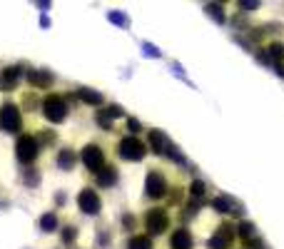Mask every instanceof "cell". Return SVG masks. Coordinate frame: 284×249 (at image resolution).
Here are the masks:
<instances>
[{"mask_svg": "<svg viewBox=\"0 0 284 249\" xmlns=\"http://www.w3.org/2000/svg\"><path fill=\"white\" fill-rule=\"evenodd\" d=\"M43 115H45V120L48 122H55V124H60L65 117H67V102H65V97L63 95H48L45 100H43Z\"/></svg>", "mask_w": 284, "mask_h": 249, "instance_id": "6da1fadb", "label": "cell"}, {"mask_svg": "<svg viewBox=\"0 0 284 249\" xmlns=\"http://www.w3.org/2000/svg\"><path fill=\"white\" fill-rule=\"evenodd\" d=\"M0 130H3V132H20L23 130L20 110L13 102H5L3 107H0Z\"/></svg>", "mask_w": 284, "mask_h": 249, "instance_id": "7a4b0ae2", "label": "cell"}, {"mask_svg": "<svg viewBox=\"0 0 284 249\" xmlns=\"http://www.w3.org/2000/svg\"><path fill=\"white\" fill-rule=\"evenodd\" d=\"M145 152H147V147L137 140V137H123L120 140V145H117V155L123 157V159H127V162H140L142 157H145Z\"/></svg>", "mask_w": 284, "mask_h": 249, "instance_id": "3957f363", "label": "cell"}, {"mask_svg": "<svg viewBox=\"0 0 284 249\" xmlns=\"http://www.w3.org/2000/svg\"><path fill=\"white\" fill-rule=\"evenodd\" d=\"M15 155H18V159H20L23 164L35 162V157L40 155V145H37V140H35L32 135H20L18 142H15Z\"/></svg>", "mask_w": 284, "mask_h": 249, "instance_id": "277c9868", "label": "cell"}, {"mask_svg": "<svg viewBox=\"0 0 284 249\" xmlns=\"http://www.w3.org/2000/svg\"><path fill=\"white\" fill-rule=\"evenodd\" d=\"M145 227L150 234H162L167 227H170V215L167 210H162V207H152V210H147L145 215Z\"/></svg>", "mask_w": 284, "mask_h": 249, "instance_id": "5b68a950", "label": "cell"}, {"mask_svg": "<svg viewBox=\"0 0 284 249\" xmlns=\"http://www.w3.org/2000/svg\"><path fill=\"white\" fill-rule=\"evenodd\" d=\"M145 194L150 199H159L167 194V180L159 170H150L147 172V180H145Z\"/></svg>", "mask_w": 284, "mask_h": 249, "instance_id": "8992f818", "label": "cell"}, {"mask_svg": "<svg viewBox=\"0 0 284 249\" xmlns=\"http://www.w3.org/2000/svg\"><path fill=\"white\" fill-rule=\"evenodd\" d=\"M77 207H80V210H83L85 215H97V212L102 210V199L97 197L95 189L85 187L83 192L77 194Z\"/></svg>", "mask_w": 284, "mask_h": 249, "instance_id": "52a82bcc", "label": "cell"}, {"mask_svg": "<svg viewBox=\"0 0 284 249\" xmlns=\"http://www.w3.org/2000/svg\"><path fill=\"white\" fill-rule=\"evenodd\" d=\"M83 162H85V167L93 170V172H100L105 167V152L100 145H85L83 147Z\"/></svg>", "mask_w": 284, "mask_h": 249, "instance_id": "ba28073f", "label": "cell"}, {"mask_svg": "<svg viewBox=\"0 0 284 249\" xmlns=\"http://www.w3.org/2000/svg\"><path fill=\"white\" fill-rule=\"evenodd\" d=\"M234 237H237L234 224H222V227L215 232V237L210 239V249H229L232 242H234Z\"/></svg>", "mask_w": 284, "mask_h": 249, "instance_id": "9c48e42d", "label": "cell"}, {"mask_svg": "<svg viewBox=\"0 0 284 249\" xmlns=\"http://www.w3.org/2000/svg\"><path fill=\"white\" fill-rule=\"evenodd\" d=\"M25 80L30 82V85L35 90H48L53 85V75L48 70H28L25 72Z\"/></svg>", "mask_w": 284, "mask_h": 249, "instance_id": "30bf717a", "label": "cell"}, {"mask_svg": "<svg viewBox=\"0 0 284 249\" xmlns=\"http://www.w3.org/2000/svg\"><path fill=\"white\" fill-rule=\"evenodd\" d=\"M170 247L172 249H192V234H189V229H185V227L175 229L172 237H170Z\"/></svg>", "mask_w": 284, "mask_h": 249, "instance_id": "8fae6325", "label": "cell"}, {"mask_svg": "<svg viewBox=\"0 0 284 249\" xmlns=\"http://www.w3.org/2000/svg\"><path fill=\"white\" fill-rule=\"evenodd\" d=\"M147 142H150L152 152H157V155H165V152H167V147H170L167 137L162 135L159 130H150V132H147Z\"/></svg>", "mask_w": 284, "mask_h": 249, "instance_id": "7c38bea8", "label": "cell"}, {"mask_svg": "<svg viewBox=\"0 0 284 249\" xmlns=\"http://www.w3.org/2000/svg\"><path fill=\"white\" fill-rule=\"evenodd\" d=\"M20 75H23V67H18V65L5 67V70H3V82H0V88H5V90H15Z\"/></svg>", "mask_w": 284, "mask_h": 249, "instance_id": "4fadbf2b", "label": "cell"}, {"mask_svg": "<svg viewBox=\"0 0 284 249\" xmlns=\"http://www.w3.org/2000/svg\"><path fill=\"white\" fill-rule=\"evenodd\" d=\"M95 180H97L100 187H112L117 182V170L112 167V164H105L100 172H95Z\"/></svg>", "mask_w": 284, "mask_h": 249, "instance_id": "5bb4252c", "label": "cell"}, {"mask_svg": "<svg viewBox=\"0 0 284 249\" xmlns=\"http://www.w3.org/2000/svg\"><path fill=\"white\" fill-rule=\"evenodd\" d=\"M77 97L83 100L85 105H93V107L102 105V95L95 93V90H90V88H80V90H77Z\"/></svg>", "mask_w": 284, "mask_h": 249, "instance_id": "9a60e30c", "label": "cell"}, {"mask_svg": "<svg viewBox=\"0 0 284 249\" xmlns=\"http://www.w3.org/2000/svg\"><path fill=\"white\" fill-rule=\"evenodd\" d=\"M75 162H77V155L72 150H60V155H58V167L60 170H72Z\"/></svg>", "mask_w": 284, "mask_h": 249, "instance_id": "2e32d148", "label": "cell"}, {"mask_svg": "<svg viewBox=\"0 0 284 249\" xmlns=\"http://www.w3.org/2000/svg\"><path fill=\"white\" fill-rule=\"evenodd\" d=\"M127 249H152V239L147 234H135L127 242Z\"/></svg>", "mask_w": 284, "mask_h": 249, "instance_id": "e0dca14e", "label": "cell"}, {"mask_svg": "<svg viewBox=\"0 0 284 249\" xmlns=\"http://www.w3.org/2000/svg\"><path fill=\"white\" fill-rule=\"evenodd\" d=\"M40 229H43V232H55L58 229V215L55 212L43 215V217H40Z\"/></svg>", "mask_w": 284, "mask_h": 249, "instance_id": "ac0fdd59", "label": "cell"}, {"mask_svg": "<svg viewBox=\"0 0 284 249\" xmlns=\"http://www.w3.org/2000/svg\"><path fill=\"white\" fill-rule=\"evenodd\" d=\"M212 207H215V210H220V212H237V210H234V202H232L229 197H217V199L212 202Z\"/></svg>", "mask_w": 284, "mask_h": 249, "instance_id": "d6986e66", "label": "cell"}, {"mask_svg": "<svg viewBox=\"0 0 284 249\" xmlns=\"http://www.w3.org/2000/svg\"><path fill=\"white\" fill-rule=\"evenodd\" d=\"M269 58H272V62H279V60H284V45L282 43H269Z\"/></svg>", "mask_w": 284, "mask_h": 249, "instance_id": "ffe728a7", "label": "cell"}, {"mask_svg": "<svg viewBox=\"0 0 284 249\" xmlns=\"http://www.w3.org/2000/svg\"><path fill=\"white\" fill-rule=\"evenodd\" d=\"M95 120H97V124H100L102 130H112V117H110L105 110H97V117H95Z\"/></svg>", "mask_w": 284, "mask_h": 249, "instance_id": "44dd1931", "label": "cell"}, {"mask_svg": "<svg viewBox=\"0 0 284 249\" xmlns=\"http://www.w3.org/2000/svg\"><path fill=\"white\" fill-rule=\"evenodd\" d=\"M35 140H37V145H40V142H43V145H53V142H55V132H53V130H43Z\"/></svg>", "mask_w": 284, "mask_h": 249, "instance_id": "7402d4cb", "label": "cell"}, {"mask_svg": "<svg viewBox=\"0 0 284 249\" xmlns=\"http://www.w3.org/2000/svg\"><path fill=\"white\" fill-rule=\"evenodd\" d=\"M239 234L245 237V239H252V237H254V224H250V222H242V224H239Z\"/></svg>", "mask_w": 284, "mask_h": 249, "instance_id": "603a6c76", "label": "cell"}, {"mask_svg": "<svg viewBox=\"0 0 284 249\" xmlns=\"http://www.w3.org/2000/svg\"><path fill=\"white\" fill-rule=\"evenodd\" d=\"M189 194H192V197H202V194H205V182L194 180V182L189 185Z\"/></svg>", "mask_w": 284, "mask_h": 249, "instance_id": "cb8c5ba5", "label": "cell"}, {"mask_svg": "<svg viewBox=\"0 0 284 249\" xmlns=\"http://www.w3.org/2000/svg\"><path fill=\"white\" fill-rule=\"evenodd\" d=\"M75 237H77V229H75V227H65V229H63V242H65V244L75 242Z\"/></svg>", "mask_w": 284, "mask_h": 249, "instance_id": "d4e9b609", "label": "cell"}, {"mask_svg": "<svg viewBox=\"0 0 284 249\" xmlns=\"http://www.w3.org/2000/svg\"><path fill=\"white\" fill-rule=\"evenodd\" d=\"M23 105H25L28 110H35V107H37V97L30 93V95H25V97H23Z\"/></svg>", "mask_w": 284, "mask_h": 249, "instance_id": "484cf974", "label": "cell"}, {"mask_svg": "<svg viewBox=\"0 0 284 249\" xmlns=\"http://www.w3.org/2000/svg\"><path fill=\"white\" fill-rule=\"evenodd\" d=\"M207 10H210V15H215L220 23L224 20V15H222V8H220V5H207Z\"/></svg>", "mask_w": 284, "mask_h": 249, "instance_id": "4316f807", "label": "cell"}, {"mask_svg": "<svg viewBox=\"0 0 284 249\" xmlns=\"http://www.w3.org/2000/svg\"><path fill=\"white\" fill-rule=\"evenodd\" d=\"M127 130H130V132H132V137H135V135H137V132H140V122H137V120H132V117H130V120H127Z\"/></svg>", "mask_w": 284, "mask_h": 249, "instance_id": "83f0119b", "label": "cell"}, {"mask_svg": "<svg viewBox=\"0 0 284 249\" xmlns=\"http://www.w3.org/2000/svg\"><path fill=\"white\" fill-rule=\"evenodd\" d=\"M25 182L35 187V185H37V172H35V170H28V172H25Z\"/></svg>", "mask_w": 284, "mask_h": 249, "instance_id": "f1b7e54d", "label": "cell"}, {"mask_svg": "<svg viewBox=\"0 0 284 249\" xmlns=\"http://www.w3.org/2000/svg\"><path fill=\"white\" fill-rule=\"evenodd\" d=\"M110 20L117 23V25H127V18H125V15H120V13H110Z\"/></svg>", "mask_w": 284, "mask_h": 249, "instance_id": "f546056e", "label": "cell"}, {"mask_svg": "<svg viewBox=\"0 0 284 249\" xmlns=\"http://www.w3.org/2000/svg\"><path fill=\"white\" fill-rule=\"evenodd\" d=\"M123 224H125V229H135V224H137V222H135V217H132V215H125V217H123Z\"/></svg>", "mask_w": 284, "mask_h": 249, "instance_id": "4dcf8cb0", "label": "cell"}, {"mask_svg": "<svg viewBox=\"0 0 284 249\" xmlns=\"http://www.w3.org/2000/svg\"><path fill=\"white\" fill-rule=\"evenodd\" d=\"M105 112H107V115H110V117H120V115H123V110H120V107H117V105H110V107H107V110H105Z\"/></svg>", "mask_w": 284, "mask_h": 249, "instance_id": "1f68e13d", "label": "cell"}]
</instances>
